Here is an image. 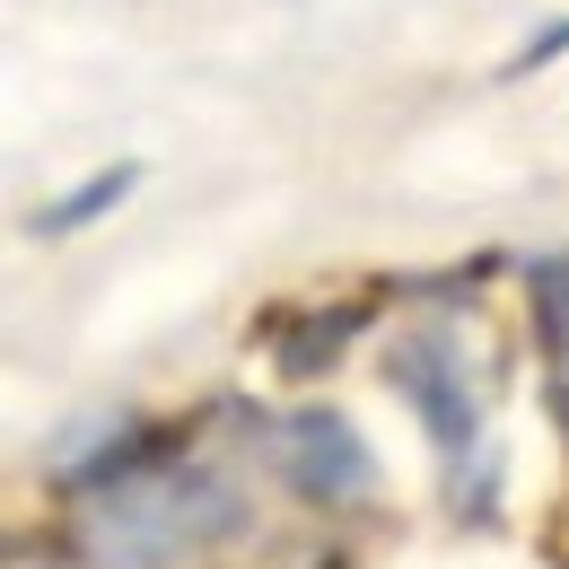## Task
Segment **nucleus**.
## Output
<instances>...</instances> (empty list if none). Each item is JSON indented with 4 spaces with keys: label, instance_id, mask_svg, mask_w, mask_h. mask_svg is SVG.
Masks as SVG:
<instances>
[{
    "label": "nucleus",
    "instance_id": "f257e3e1",
    "mask_svg": "<svg viewBox=\"0 0 569 569\" xmlns=\"http://www.w3.org/2000/svg\"><path fill=\"white\" fill-rule=\"evenodd\" d=\"M237 526V499L219 491L211 473L193 465H158V473H132L97 499L88 517V552L97 561H123V569H149V561H176L193 543H211Z\"/></svg>",
    "mask_w": 569,
    "mask_h": 569
},
{
    "label": "nucleus",
    "instance_id": "f03ea898",
    "mask_svg": "<svg viewBox=\"0 0 569 569\" xmlns=\"http://www.w3.org/2000/svg\"><path fill=\"white\" fill-rule=\"evenodd\" d=\"M281 465H289V482L307 499H359L368 482H377V456L359 447V429L342 421V412H325V403H307V412H289L281 421Z\"/></svg>",
    "mask_w": 569,
    "mask_h": 569
},
{
    "label": "nucleus",
    "instance_id": "7ed1b4c3",
    "mask_svg": "<svg viewBox=\"0 0 569 569\" xmlns=\"http://www.w3.org/2000/svg\"><path fill=\"white\" fill-rule=\"evenodd\" d=\"M395 386H403V403L429 421V438L465 465V438H473V403H465V368H456V342L447 333H412L403 351H395Z\"/></svg>",
    "mask_w": 569,
    "mask_h": 569
},
{
    "label": "nucleus",
    "instance_id": "20e7f679",
    "mask_svg": "<svg viewBox=\"0 0 569 569\" xmlns=\"http://www.w3.org/2000/svg\"><path fill=\"white\" fill-rule=\"evenodd\" d=\"M132 184H141V167H106V176H88V184H79V193H62L53 211H36V237H71V228H88L97 211H114Z\"/></svg>",
    "mask_w": 569,
    "mask_h": 569
},
{
    "label": "nucleus",
    "instance_id": "39448f33",
    "mask_svg": "<svg viewBox=\"0 0 569 569\" xmlns=\"http://www.w3.org/2000/svg\"><path fill=\"white\" fill-rule=\"evenodd\" d=\"M535 316H543L552 377H561V395H569V263H561V254H543V263H535Z\"/></svg>",
    "mask_w": 569,
    "mask_h": 569
},
{
    "label": "nucleus",
    "instance_id": "423d86ee",
    "mask_svg": "<svg viewBox=\"0 0 569 569\" xmlns=\"http://www.w3.org/2000/svg\"><path fill=\"white\" fill-rule=\"evenodd\" d=\"M561 53H569V18H552L543 36H526V53H517L508 71H543V62H561Z\"/></svg>",
    "mask_w": 569,
    "mask_h": 569
}]
</instances>
